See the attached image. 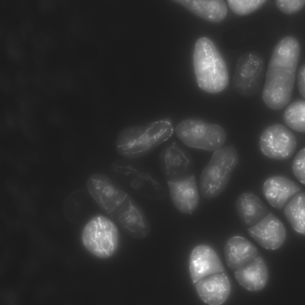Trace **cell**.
Segmentation results:
<instances>
[{
  "label": "cell",
  "mask_w": 305,
  "mask_h": 305,
  "mask_svg": "<svg viewBox=\"0 0 305 305\" xmlns=\"http://www.w3.org/2000/svg\"><path fill=\"white\" fill-rule=\"evenodd\" d=\"M300 52L298 40L292 36L281 40L276 46L267 71L262 97L269 108H283L290 102Z\"/></svg>",
  "instance_id": "cell-1"
},
{
  "label": "cell",
  "mask_w": 305,
  "mask_h": 305,
  "mask_svg": "<svg viewBox=\"0 0 305 305\" xmlns=\"http://www.w3.org/2000/svg\"><path fill=\"white\" fill-rule=\"evenodd\" d=\"M174 132L171 122L167 119L122 130L115 141V148L121 156L131 159L143 156L169 139Z\"/></svg>",
  "instance_id": "cell-2"
},
{
  "label": "cell",
  "mask_w": 305,
  "mask_h": 305,
  "mask_svg": "<svg viewBox=\"0 0 305 305\" xmlns=\"http://www.w3.org/2000/svg\"><path fill=\"white\" fill-rule=\"evenodd\" d=\"M194 70L197 84L208 92H220L226 87L228 74L225 64L213 42L203 37L195 45Z\"/></svg>",
  "instance_id": "cell-3"
},
{
  "label": "cell",
  "mask_w": 305,
  "mask_h": 305,
  "mask_svg": "<svg viewBox=\"0 0 305 305\" xmlns=\"http://www.w3.org/2000/svg\"><path fill=\"white\" fill-rule=\"evenodd\" d=\"M113 177L123 179L132 194L147 199L160 200L166 195L164 182L143 165L127 158L113 162L111 166Z\"/></svg>",
  "instance_id": "cell-4"
},
{
  "label": "cell",
  "mask_w": 305,
  "mask_h": 305,
  "mask_svg": "<svg viewBox=\"0 0 305 305\" xmlns=\"http://www.w3.org/2000/svg\"><path fill=\"white\" fill-rule=\"evenodd\" d=\"M238 161L237 151L233 146L222 147L215 150L200 176L199 190L202 196L211 199L222 192Z\"/></svg>",
  "instance_id": "cell-5"
},
{
  "label": "cell",
  "mask_w": 305,
  "mask_h": 305,
  "mask_svg": "<svg viewBox=\"0 0 305 305\" xmlns=\"http://www.w3.org/2000/svg\"><path fill=\"white\" fill-rule=\"evenodd\" d=\"M179 139L190 147L215 151L222 147L226 139L225 132L220 126L195 119L184 120L175 129Z\"/></svg>",
  "instance_id": "cell-6"
},
{
  "label": "cell",
  "mask_w": 305,
  "mask_h": 305,
  "mask_svg": "<svg viewBox=\"0 0 305 305\" xmlns=\"http://www.w3.org/2000/svg\"><path fill=\"white\" fill-rule=\"evenodd\" d=\"M118 232L113 221L102 215L95 216L85 226L82 240L86 248L101 258L112 255L118 245Z\"/></svg>",
  "instance_id": "cell-7"
},
{
  "label": "cell",
  "mask_w": 305,
  "mask_h": 305,
  "mask_svg": "<svg viewBox=\"0 0 305 305\" xmlns=\"http://www.w3.org/2000/svg\"><path fill=\"white\" fill-rule=\"evenodd\" d=\"M264 73L262 56L255 52H246L238 61L233 80L234 87L243 96H254L261 90Z\"/></svg>",
  "instance_id": "cell-8"
},
{
  "label": "cell",
  "mask_w": 305,
  "mask_h": 305,
  "mask_svg": "<svg viewBox=\"0 0 305 305\" xmlns=\"http://www.w3.org/2000/svg\"><path fill=\"white\" fill-rule=\"evenodd\" d=\"M162 173L167 183H174L194 175L192 160L183 147L176 142L165 146L160 154Z\"/></svg>",
  "instance_id": "cell-9"
},
{
  "label": "cell",
  "mask_w": 305,
  "mask_h": 305,
  "mask_svg": "<svg viewBox=\"0 0 305 305\" xmlns=\"http://www.w3.org/2000/svg\"><path fill=\"white\" fill-rule=\"evenodd\" d=\"M294 134L287 127L280 124L271 125L262 133L259 140L261 150L267 157L283 160L290 158L297 147Z\"/></svg>",
  "instance_id": "cell-10"
},
{
  "label": "cell",
  "mask_w": 305,
  "mask_h": 305,
  "mask_svg": "<svg viewBox=\"0 0 305 305\" xmlns=\"http://www.w3.org/2000/svg\"><path fill=\"white\" fill-rule=\"evenodd\" d=\"M86 186L93 198L105 213L110 215L115 211L128 194L116 185L106 175L96 173L88 178Z\"/></svg>",
  "instance_id": "cell-11"
},
{
  "label": "cell",
  "mask_w": 305,
  "mask_h": 305,
  "mask_svg": "<svg viewBox=\"0 0 305 305\" xmlns=\"http://www.w3.org/2000/svg\"><path fill=\"white\" fill-rule=\"evenodd\" d=\"M250 236L262 247L274 250L280 248L286 237L285 226L279 219L272 213L248 229Z\"/></svg>",
  "instance_id": "cell-12"
},
{
  "label": "cell",
  "mask_w": 305,
  "mask_h": 305,
  "mask_svg": "<svg viewBox=\"0 0 305 305\" xmlns=\"http://www.w3.org/2000/svg\"><path fill=\"white\" fill-rule=\"evenodd\" d=\"M110 216L133 238L143 239L150 232V225L147 218L133 201L124 203Z\"/></svg>",
  "instance_id": "cell-13"
},
{
  "label": "cell",
  "mask_w": 305,
  "mask_h": 305,
  "mask_svg": "<svg viewBox=\"0 0 305 305\" xmlns=\"http://www.w3.org/2000/svg\"><path fill=\"white\" fill-rule=\"evenodd\" d=\"M191 277L195 284L208 276L224 272V268L218 256L209 246L198 245L193 250L189 260Z\"/></svg>",
  "instance_id": "cell-14"
},
{
  "label": "cell",
  "mask_w": 305,
  "mask_h": 305,
  "mask_svg": "<svg viewBox=\"0 0 305 305\" xmlns=\"http://www.w3.org/2000/svg\"><path fill=\"white\" fill-rule=\"evenodd\" d=\"M194 284L200 298L211 305H219L224 303L231 291L229 280L224 272L206 276Z\"/></svg>",
  "instance_id": "cell-15"
},
{
  "label": "cell",
  "mask_w": 305,
  "mask_h": 305,
  "mask_svg": "<svg viewBox=\"0 0 305 305\" xmlns=\"http://www.w3.org/2000/svg\"><path fill=\"white\" fill-rule=\"evenodd\" d=\"M301 190L300 187L293 180L279 175L269 178L262 188L263 194L268 203L278 209H281L290 198Z\"/></svg>",
  "instance_id": "cell-16"
},
{
  "label": "cell",
  "mask_w": 305,
  "mask_h": 305,
  "mask_svg": "<svg viewBox=\"0 0 305 305\" xmlns=\"http://www.w3.org/2000/svg\"><path fill=\"white\" fill-rule=\"evenodd\" d=\"M172 201L176 208L185 214L192 213L199 202V193L194 175L176 183H167Z\"/></svg>",
  "instance_id": "cell-17"
},
{
  "label": "cell",
  "mask_w": 305,
  "mask_h": 305,
  "mask_svg": "<svg viewBox=\"0 0 305 305\" xmlns=\"http://www.w3.org/2000/svg\"><path fill=\"white\" fill-rule=\"evenodd\" d=\"M234 275L239 283L244 288L250 291L257 292L265 286L268 271L264 259L257 256L235 270Z\"/></svg>",
  "instance_id": "cell-18"
},
{
  "label": "cell",
  "mask_w": 305,
  "mask_h": 305,
  "mask_svg": "<svg viewBox=\"0 0 305 305\" xmlns=\"http://www.w3.org/2000/svg\"><path fill=\"white\" fill-rule=\"evenodd\" d=\"M59 43L57 35L51 27L46 26L38 30L31 43L30 52L31 57L37 67L47 65L48 56L57 49Z\"/></svg>",
  "instance_id": "cell-19"
},
{
  "label": "cell",
  "mask_w": 305,
  "mask_h": 305,
  "mask_svg": "<svg viewBox=\"0 0 305 305\" xmlns=\"http://www.w3.org/2000/svg\"><path fill=\"white\" fill-rule=\"evenodd\" d=\"M225 254L227 265L235 270L257 256V251L255 246L248 239L235 236L227 242Z\"/></svg>",
  "instance_id": "cell-20"
},
{
  "label": "cell",
  "mask_w": 305,
  "mask_h": 305,
  "mask_svg": "<svg viewBox=\"0 0 305 305\" xmlns=\"http://www.w3.org/2000/svg\"><path fill=\"white\" fill-rule=\"evenodd\" d=\"M236 208L239 218L247 226L253 225L268 214L267 209L261 200L249 193H242L238 197Z\"/></svg>",
  "instance_id": "cell-21"
},
{
  "label": "cell",
  "mask_w": 305,
  "mask_h": 305,
  "mask_svg": "<svg viewBox=\"0 0 305 305\" xmlns=\"http://www.w3.org/2000/svg\"><path fill=\"white\" fill-rule=\"evenodd\" d=\"M175 1L197 15L211 21L220 22L224 18L227 13V6L223 0Z\"/></svg>",
  "instance_id": "cell-22"
},
{
  "label": "cell",
  "mask_w": 305,
  "mask_h": 305,
  "mask_svg": "<svg viewBox=\"0 0 305 305\" xmlns=\"http://www.w3.org/2000/svg\"><path fill=\"white\" fill-rule=\"evenodd\" d=\"M305 196L301 192L295 195L285 207L284 212L288 222L296 232H305Z\"/></svg>",
  "instance_id": "cell-23"
},
{
  "label": "cell",
  "mask_w": 305,
  "mask_h": 305,
  "mask_svg": "<svg viewBox=\"0 0 305 305\" xmlns=\"http://www.w3.org/2000/svg\"><path fill=\"white\" fill-rule=\"evenodd\" d=\"M46 97L34 88L18 91L15 99L16 108L21 113L36 115L38 109L46 103Z\"/></svg>",
  "instance_id": "cell-24"
},
{
  "label": "cell",
  "mask_w": 305,
  "mask_h": 305,
  "mask_svg": "<svg viewBox=\"0 0 305 305\" xmlns=\"http://www.w3.org/2000/svg\"><path fill=\"white\" fill-rule=\"evenodd\" d=\"M4 41V51L7 58L17 65L25 64L28 60V54L17 30L10 29Z\"/></svg>",
  "instance_id": "cell-25"
},
{
  "label": "cell",
  "mask_w": 305,
  "mask_h": 305,
  "mask_svg": "<svg viewBox=\"0 0 305 305\" xmlns=\"http://www.w3.org/2000/svg\"><path fill=\"white\" fill-rule=\"evenodd\" d=\"M19 114L21 129L26 137L36 145L44 144L46 136L36 115Z\"/></svg>",
  "instance_id": "cell-26"
},
{
  "label": "cell",
  "mask_w": 305,
  "mask_h": 305,
  "mask_svg": "<svg viewBox=\"0 0 305 305\" xmlns=\"http://www.w3.org/2000/svg\"><path fill=\"white\" fill-rule=\"evenodd\" d=\"M283 119L285 124L292 129L300 132H304V100H298L290 104L284 111Z\"/></svg>",
  "instance_id": "cell-27"
},
{
  "label": "cell",
  "mask_w": 305,
  "mask_h": 305,
  "mask_svg": "<svg viewBox=\"0 0 305 305\" xmlns=\"http://www.w3.org/2000/svg\"><path fill=\"white\" fill-rule=\"evenodd\" d=\"M48 68H37L33 71L32 85L46 97L54 100L58 99L60 92L53 84Z\"/></svg>",
  "instance_id": "cell-28"
},
{
  "label": "cell",
  "mask_w": 305,
  "mask_h": 305,
  "mask_svg": "<svg viewBox=\"0 0 305 305\" xmlns=\"http://www.w3.org/2000/svg\"><path fill=\"white\" fill-rule=\"evenodd\" d=\"M36 18L32 15L28 14L21 18L17 30L23 42L31 43L38 30Z\"/></svg>",
  "instance_id": "cell-29"
},
{
  "label": "cell",
  "mask_w": 305,
  "mask_h": 305,
  "mask_svg": "<svg viewBox=\"0 0 305 305\" xmlns=\"http://www.w3.org/2000/svg\"><path fill=\"white\" fill-rule=\"evenodd\" d=\"M228 5L234 13L241 15H246L254 11L263 4L265 0H227Z\"/></svg>",
  "instance_id": "cell-30"
},
{
  "label": "cell",
  "mask_w": 305,
  "mask_h": 305,
  "mask_svg": "<svg viewBox=\"0 0 305 305\" xmlns=\"http://www.w3.org/2000/svg\"><path fill=\"white\" fill-rule=\"evenodd\" d=\"M39 146H28L24 148L22 153L27 159L32 164L43 165L49 160V155L47 151Z\"/></svg>",
  "instance_id": "cell-31"
},
{
  "label": "cell",
  "mask_w": 305,
  "mask_h": 305,
  "mask_svg": "<svg viewBox=\"0 0 305 305\" xmlns=\"http://www.w3.org/2000/svg\"><path fill=\"white\" fill-rule=\"evenodd\" d=\"M305 149H302L295 157L292 164L293 173L296 179L304 185Z\"/></svg>",
  "instance_id": "cell-32"
},
{
  "label": "cell",
  "mask_w": 305,
  "mask_h": 305,
  "mask_svg": "<svg viewBox=\"0 0 305 305\" xmlns=\"http://www.w3.org/2000/svg\"><path fill=\"white\" fill-rule=\"evenodd\" d=\"M33 71L27 68H22L16 72L14 80L18 91L30 88V86L32 85Z\"/></svg>",
  "instance_id": "cell-33"
},
{
  "label": "cell",
  "mask_w": 305,
  "mask_h": 305,
  "mask_svg": "<svg viewBox=\"0 0 305 305\" xmlns=\"http://www.w3.org/2000/svg\"><path fill=\"white\" fill-rule=\"evenodd\" d=\"M275 4L277 8L283 13L288 14L294 13L304 6L305 0H277Z\"/></svg>",
  "instance_id": "cell-34"
},
{
  "label": "cell",
  "mask_w": 305,
  "mask_h": 305,
  "mask_svg": "<svg viewBox=\"0 0 305 305\" xmlns=\"http://www.w3.org/2000/svg\"><path fill=\"white\" fill-rule=\"evenodd\" d=\"M36 3L38 12L46 18L52 17L60 7L59 0H37Z\"/></svg>",
  "instance_id": "cell-35"
},
{
  "label": "cell",
  "mask_w": 305,
  "mask_h": 305,
  "mask_svg": "<svg viewBox=\"0 0 305 305\" xmlns=\"http://www.w3.org/2000/svg\"><path fill=\"white\" fill-rule=\"evenodd\" d=\"M65 114L61 108L54 106L49 108L45 111L43 116L49 124L55 126H60L63 123Z\"/></svg>",
  "instance_id": "cell-36"
},
{
  "label": "cell",
  "mask_w": 305,
  "mask_h": 305,
  "mask_svg": "<svg viewBox=\"0 0 305 305\" xmlns=\"http://www.w3.org/2000/svg\"><path fill=\"white\" fill-rule=\"evenodd\" d=\"M2 120L14 131L21 129L19 113L10 106L5 107Z\"/></svg>",
  "instance_id": "cell-37"
},
{
  "label": "cell",
  "mask_w": 305,
  "mask_h": 305,
  "mask_svg": "<svg viewBox=\"0 0 305 305\" xmlns=\"http://www.w3.org/2000/svg\"><path fill=\"white\" fill-rule=\"evenodd\" d=\"M0 88L2 93L6 96H10L18 91L14 80L3 70L0 71Z\"/></svg>",
  "instance_id": "cell-38"
},
{
  "label": "cell",
  "mask_w": 305,
  "mask_h": 305,
  "mask_svg": "<svg viewBox=\"0 0 305 305\" xmlns=\"http://www.w3.org/2000/svg\"><path fill=\"white\" fill-rule=\"evenodd\" d=\"M28 0H17L14 3L13 11L14 15L18 17L23 18L28 14L26 12L30 4Z\"/></svg>",
  "instance_id": "cell-39"
},
{
  "label": "cell",
  "mask_w": 305,
  "mask_h": 305,
  "mask_svg": "<svg viewBox=\"0 0 305 305\" xmlns=\"http://www.w3.org/2000/svg\"><path fill=\"white\" fill-rule=\"evenodd\" d=\"M32 164L24 156L13 167L19 173L27 175L31 172L32 169Z\"/></svg>",
  "instance_id": "cell-40"
},
{
  "label": "cell",
  "mask_w": 305,
  "mask_h": 305,
  "mask_svg": "<svg viewBox=\"0 0 305 305\" xmlns=\"http://www.w3.org/2000/svg\"><path fill=\"white\" fill-rule=\"evenodd\" d=\"M22 152L14 150L6 152L5 160L13 167L23 157Z\"/></svg>",
  "instance_id": "cell-41"
},
{
  "label": "cell",
  "mask_w": 305,
  "mask_h": 305,
  "mask_svg": "<svg viewBox=\"0 0 305 305\" xmlns=\"http://www.w3.org/2000/svg\"><path fill=\"white\" fill-rule=\"evenodd\" d=\"M305 66L302 65L300 67L297 75V85L299 92L304 99L305 97Z\"/></svg>",
  "instance_id": "cell-42"
},
{
  "label": "cell",
  "mask_w": 305,
  "mask_h": 305,
  "mask_svg": "<svg viewBox=\"0 0 305 305\" xmlns=\"http://www.w3.org/2000/svg\"><path fill=\"white\" fill-rule=\"evenodd\" d=\"M0 127V133L4 136H10L14 132L2 120L1 121Z\"/></svg>",
  "instance_id": "cell-43"
},
{
  "label": "cell",
  "mask_w": 305,
  "mask_h": 305,
  "mask_svg": "<svg viewBox=\"0 0 305 305\" xmlns=\"http://www.w3.org/2000/svg\"><path fill=\"white\" fill-rule=\"evenodd\" d=\"M9 29H7V25L4 23L2 22L0 23V39L1 41L4 40Z\"/></svg>",
  "instance_id": "cell-44"
},
{
  "label": "cell",
  "mask_w": 305,
  "mask_h": 305,
  "mask_svg": "<svg viewBox=\"0 0 305 305\" xmlns=\"http://www.w3.org/2000/svg\"><path fill=\"white\" fill-rule=\"evenodd\" d=\"M6 152L5 151V150L2 147H1L0 148V162L1 163L3 162V161L5 160V156L6 155Z\"/></svg>",
  "instance_id": "cell-45"
}]
</instances>
